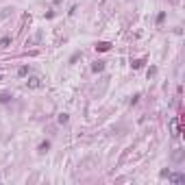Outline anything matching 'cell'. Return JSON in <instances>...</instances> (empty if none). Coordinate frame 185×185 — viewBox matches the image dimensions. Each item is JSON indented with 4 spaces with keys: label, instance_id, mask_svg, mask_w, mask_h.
I'll list each match as a JSON object with an SVG mask.
<instances>
[{
    "label": "cell",
    "instance_id": "1",
    "mask_svg": "<svg viewBox=\"0 0 185 185\" xmlns=\"http://www.w3.org/2000/svg\"><path fill=\"white\" fill-rule=\"evenodd\" d=\"M170 131H172V135L174 137H179L181 133H179V118H172L170 120Z\"/></svg>",
    "mask_w": 185,
    "mask_h": 185
},
{
    "label": "cell",
    "instance_id": "2",
    "mask_svg": "<svg viewBox=\"0 0 185 185\" xmlns=\"http://www.w3.org/2000/svg\"><path fill=\"white\" fill-rule=\"evenodd\" d=\"M26 85L33 87V90H35V87H42V79H39V76H31V79L26 81Z\"/></svg>",
    "mask_w": 185,
    "mask_h": 185
},
{
    "label": "cell",
    "instance_id": "3",
    "mask_svg": "<svg viewBox=\"0 0 185 185\" xmlns=\"http://www.w3.org/2000/svg\"><path fill=\"white\" fill-rule=\"evenodd\" d=\"M168 179H170L172 183H185V174H170V172H168Z\"/></svg>",
    "mask_w": 185,
    "mask_h": 185
},
{
    "label": "cell",
    "instance_id": "4",
    "mask_svg": "<svg viewBox=\"0 0 185 185\" xmlns=\"http://www.w3.org/2000/svg\"><path fill=\"white\" fill-rule=\"evenodd\" d=\"M109 48H111L109 42H98V44H96V50H100V52H107Z\"/></svg>",
    "mask_w": 185,
    "mask_h": 185
},
{
    "label": "cell",
    "instance_id": "5",
    "mask_svg": "<svg viewBox=\"0 0 185 185\" xmlns=\"http://www.w3.org/2000/svg\"><path fill=\"white\" fill-rule=\"evenodd\" d=\"M102 70H105V63L102 61H96L92 65V72H102Z\"/></svg>",
    "mask_w": 185,
    "mask_h": 185
},
{
    "label": "cell",
    "instance_id": "6",
    "mask_svg": "<svg viewBox=\"0 0 185 185\" xmlns=\"http://www.w3.org/2000/svg\"><path fill=\"white\" fill-rule=\"evenodd\" d=\"M18 74H20V76H26V74H28V68H26V65H24V68H20V70H18Z\"/></svg>",
    "mask_w": 185,
    "mask_h": 185
},
{
    "label": "cell",
    "instance_id": "7",
    "mask_svg": "<svg viewBox=\"0 0 185 185\" xmlns=\"http://www.w3.org/2000/svg\"><path fill=\"white\" fill-rule=\"evenodd\" d=\"M59 122H61V124H65V122H68V116H65V113H61V116H59Z\"/></svg>",
    "mask_w": 185,
    "mask_h": 185
},
{
    "label": "cell",
    "instance_id": "8",
    "mask_svg": "<svg viewBox=\"0 0 185 185\" xmlns=\"http://www.w3.org/2000/svg\"><path fill=\"white\" fill-rule=\"evenodd\" d=\"M163 20H166V13H159V15H157V22H159V24H161V22H163Z\"/></svg>",
    "mask_w": 185,
    "mask_h": 185
},
{
    "label": "cell",
    "instance_id": "9",
    "mask_svg": "<svg viewBox=\"0 0 185 185\" xmlns=\"http://www.w3.org/2000/svg\"><path fill=\"white\" fill-rule=\"evenodd\" d=\"M131 65H133V68H135V70H137L139 65H141V61H139V59H135V61H133V63H131Z\"/></svg>",
    "mask_w": 185,
    "mask_h": 185
},
{
    "label": "cell",
    "instance_id": "10",
    "mask_svg": "<svg viewBox=\"0 0 185 185\" xmlns=\"http://www.w3.org/2000/svg\"><path fill=\"white\" fill-rule=\"evenodd\" d=\"M48 148H50V144H48V141H44V144L39 146V150H48Z\"/></svg>",
    "mask_w": 185,
    "mask_h": 185
}]
</instances>
